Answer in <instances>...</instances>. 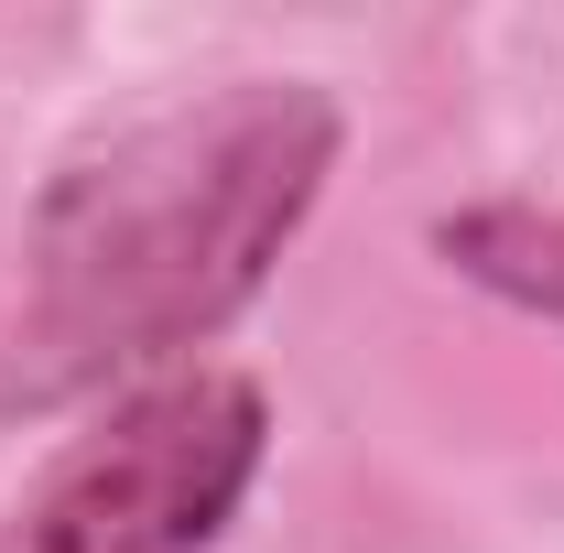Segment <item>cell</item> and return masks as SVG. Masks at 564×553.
I'll use <instances>...</instances> for the list:
<instances>
[{
	"instance_id": "7a4b0ae2",
	"label": "cell",
	"mask_w": 564,
	"mask_h": 553,
	"mask_svg": "<svg viewBox=\"0 0 564 553\" xmlns=\"http://www.w3.org/2000/svg\"><path fill=\"white\" fill-rule=\"evenodd\" d=\"M261 434H272L261 391L228 380V369L141 380L0 521V553H196L239 510V488L261 467Z\"/></svg>"
},
{
	"instance_id": "3957f363",
	"label": "cell",
	"mask_w": 564,
	"mask_h": 553,
	"mask_svg": "<svg viewBox=\"0 0 564 553\" xmlns=\"http://www.w3.org/2000/svg\"><path fill=\"white\" fill-rule=\"evenodd\" d=\"M434 250L467 282L510 293L521 315H554L564 326V217L554 207H467V217L434 228Z\"/></svg>"
},
{
	"instance_id": "6da1fadb",
	"label": "cell",
	"mask_w": 564,
	"mask_h": 553,
	"mask_svg": "<svg viewBox=\"0 0 564 553\" xmlns=\"http://www.w3.org/2000/svg\"><path fill=\"white\" fill-rule=\"evenodd\" d=\"M337 163V98L250 76L76 163L33 217L11 402H76L217 337Z\"/></svg>"
}]
</instances>
